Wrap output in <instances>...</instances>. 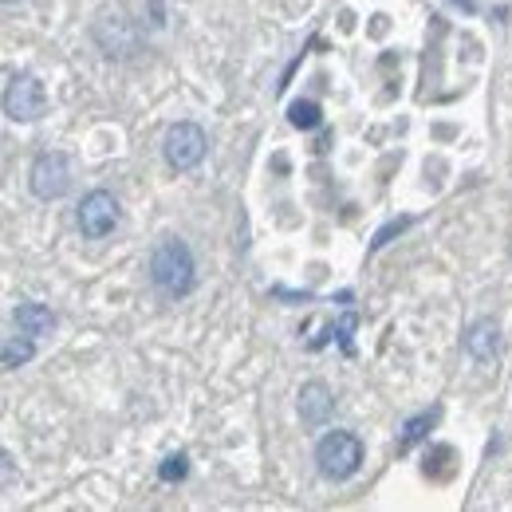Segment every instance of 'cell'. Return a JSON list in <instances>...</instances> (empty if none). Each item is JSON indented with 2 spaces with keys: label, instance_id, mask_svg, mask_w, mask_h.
Masks as SVG:
<instances>
[{
  "label": "cell",
  "instance_id": "7c38bea8",
  "mask_svg": "<svg viewBox=\"0 0 512 512\" xmlns=\"http://www.w3.org/2000/svg\"><path fill=\"white\" fill-rule=\"evenodd\" d=\"M292 127H300V130L320 127V107H316V103H296V107H292Z\"/></svg>",
  "mask_w": 512,
  "mask_h": 512
},
{
  "label": "cell",
  "instance_id": "277c9868",
  "mask_svg": "<svg viewBox=\"0 0 512 512\" xmlns=\"http://www.w3.org/2000/svg\"><path fill=\"white\" fill-rule=\"evenodd\" d=\"M28 182H32V193H36L40 201H56V197H64L67 186H71V166H67V154H60V150L40 154V158L32 162Z\"/></svg>",
  "mask_w": 512,
  "mask_h": 512
},
{
  "label": "cell",
  "instance_id": "52a82bcc",
  "mask_svg": "<svg viewBox=\"0 0 512 512\" xmlns=\"http://www.w3.org/2000/svg\"><path fill=\"white\" fill-rule=\"evenodd\" d=\"M331 410H335V398L323 383H308L300 390V418L308 426H323L331 418Z\"/></svg>",
  "mask_w": 512,
  "mask_h": 512
},
{
  "label": "cell",
  "instance_id": "5bb4252c",
  "mask_svg": "<svg viewBox=\"0 0 512 512\" xmlns=\"http://www.w3.org/2000/svg\"><path fill=\"white\" fill-rule=\"evenodd\" d=\"M351 327H355V316H343V323H339V343H343V351H351Z\"/></svg>",
  "mask_w": 512,
  "mask_h": 512
},
{
  "label": "cell",
  "instance_id": "3957f363",
  "mask_svg": "<svg viewBox=\"0 0 512 512\" xmlns=\"http://www.w3.org/2000/svg\"><path fill=\"white\" fill-rule=\"evenodd\" d=\"M4 111L12 123H36L48 111V95L44 83L36 75H12L4 87Z\"/></svg>",
  "mask_w": 512,
  "mask_h": 512
},
{
  "label": "cell",
  "instance_id": "ba28073f",
  "mask_svg": "<svg viewBox=\"0 0 512 512\" xmlns=\"http://www.w3.org/2000/svg\"><path fill=\"white\" fill-rule=\"evenodd\" d=\"M465 351H469L477 363H489V359L501 351V331H497V323L493 320L473 323V327L465 331Z\"/></svg>",
  "mask_w": 512,
  "mask_h": 512
},
{
  "label": "cell",
  "instance_id": "7a4b0ae2",
  "mask_svg": "<svg viewBox=\"0 0 512 512\" xmlns=\"http://www.w3.org/2000/svg\"><path fill=\"white\" fill-rule=\"evenodd\" d=\"M316 465H320V473L327 481H347V477H355L359 465H363V442H359L355 434H347V430H335V434L320 438V446H316Z\"/></svg>",
  "mask_w": 512,
  "mask_h": 512
},
{
  "label": "cell",
  "instance_id": "9a60e30c",
  "mask_svg": "<svg viewBox=\"0 0 512 512\" xmlns=\"http://www.w3.org/2000/svg\"><path fill=\"white\" fill-rule=\"evenodd\" d=\"M4 4H16V0H4Z\"/></svg>",
  "mask_w": 512,
  "mask_h": 512
},
{
  "label": "cell",
  "instance_id": "30bf717a",
  "mask_svg": "<svg viewBox=\"0 0 512 512\" xmlns=\"http://www.w3.org/2000/svg\"><path fill=\"white\" fill-rule=\"evenodd\" d=\"M32 355H36V339H32V335H24V339H4V367H8V371L24 367Z\"/></svg>",
  "mask_w": 512,
  "mask_h": 512
},
{
  "label": "cell",
  "instance_id": "9c48e42d",
  "mask_svg": "<svg viewBox=\"0 0 512 512\" xmlns=\"http://www.w3.org/2000/svg\"><path fill=\"white\" fill-rule=\"evenodd\" d=\"M12 320L20 327V335H32V339L52 335V327H56V316H52L44 304H20V308L12 312Z\"/></svg>",
  "mask_w": 512,
  "mask_h": 512
},
{
  "label": "cell",
  "instance_id": "6da1fadb",
  "mask_svg": "<svg viewBox=\"0 0 512 512\" xmlns=\"http://www.w3.org/2000/svg\"><path fill=\"white\" fill-rule=\"evenodd\" d=\"M193 253L182 241H162L150 256V280L166 292V296H186L193 288Z\"/></svg>",
  "mask_w": 512,
  "mask_h": 512
},
{
  "label": "cell",
  "instance_id": "5b68a950",
  "mask_svg": "<svg viewBox=\"0 0 512 512\" xmlns=\"http://www.w3.org/2000/svg\"><path fill=\"white\" fill-rule=\"evenodd\" d=\"M115 225H119V201H115V193L91 190L79 201V229H83V237L99 241V237L115 233Z\"/></svg>",
  "mask_w": 512,
  "mask_h": 512
},
{
  "label": "cell",
  "instance_id": "8fae6325",
  "mask_svg": "<svg viewBox=\"0 0 512 512\" xmlns=\"http://www.w3.org/2000/svg\"><path fill=\"white\" fill-rule=\"evenodd\" d=\"M430 426H434V414H418V418H410V422H406V430H402V438H398V449L406 453L414 442H422V438L430 434Z\"/></svg>",
  "mask_w": 512,
  "mask_h": 512
},
{
  "label": "cell",
  "instance_id": "4fadbf2b",
  "mask_svg": "<svg viewBox=\"0 0 512 512\" xmlns=\"http://www.w3.org/2000/svg\"><path fill=\"white\" fill-rule=\"evenodd\" d=\"M158 473H162V481H182V477H186V457H182V453H178V457H166Z\"/></svg>",
  "mask_w": 512,
  "mask_h": 512
},
{
  "label": "cell",
  "instance_id": "8992f818",
  "mask_svg": "<svg viewBox=\"0 0 512 512\" xmlns=\"http://www.w3.org/2000/svg\"><path fill=\"white\" fill-rule=\"evenodd\" d=\"M205 150H209V138H205V130L197 127V123H178V127L166 134V162H170L174 170H193V166H201Z\"/></svg>",
  "mask_w": 512,
  "mask_h": 512
}]
</instances>
